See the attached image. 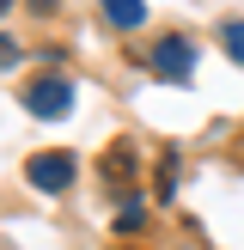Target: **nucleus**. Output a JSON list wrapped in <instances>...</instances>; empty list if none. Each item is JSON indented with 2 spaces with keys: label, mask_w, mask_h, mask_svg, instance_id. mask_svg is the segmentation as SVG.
<instances>
[{
  "label": "nucleus",
  "mask_w": 244,
  "mask_h": 250,
  "mask_svg": "<svg viewBox=\"0 0 244 250\" xmlns=\"http://www.w3.org/2000/svg\"><path fill=\"white\" fill-rule=\"evenodd\" d=\"M24 110L43 116V122H61L73 110V80H55V73H49V80H31L24 85Z\"/></svg>",
  "instance_id": "f257e3e1"
},
{
  "label": "nucleus",
  "mask_w": 244,
  "mask_h": 250,
  "mask_svg": "<svg viewBox=\"0 0 244 250\" xmlns=\"http://www.w3.org/2000/svg\"><path fill=\"white\" fill-rule=\"evenodd\" d=\"M12 61H19V43H12V37H0V67H12Z\"/></svg>",
  "instance_id": "0eeeda50"
},
{
  "label": "nucleus",
  "mask_w": 244,
  "mask_h": 250,
  "mask_svg": "<svg viewBox=\"0 0 244 250\" xmlns=\"http://www.w3.org/2000/svg\"><path fill=\"white\" fill-rule=\"evenodd\" d=\"M6 6H12V0H0V12H6Z\"/></svg>",
  "instance_id": "6e6552de"
},
{
  "label": "nucleus",
  "mask_w": 244,
  "mask_h": 250,
  "mask_svg": "<svg viewBox=\"0 0 244 250\" xmlns=\"http://www.w3.org/2000/svg\"><path fill=\"white\" fill-rule=\"evenodd\" d=\"M189 67H195V49L183 37H165L153 49V73H165V80H189Z\"/></svg>",
  "instance_id": "7ed1b4c3"
},
{
  "label": "nucleus",
  "mask_w": 244,
  "mask_h": 250,
  "mask_svg": "<svg viewBox=\"0 0 244 250\" xmlns=\"http://www.w3.org/2000/svg\"><path fill=\"white\" fill-rule=\"evenodd\" d=\"M141 220H146V208H141V202H122V208H116V232H134Z\"/></svg>",
  "instance_id": "423d86ee"
},
{
  "label": "nucleus",
  "mask_w": 244,
  "mask_h": 250,
  "mask_svg": "<svg viewBox=\"0 0 244 250\" xmlns=\"http://www.w3.org/2000/svg\"><path fill=\"white\" fill-rule=\"evenodd\" d=\"M220 43H226V55L244 67V19H232V24H220Z\"/></svg>",
  "instance_id": "39448f33"
},
{
  "label": "nucleus",
  "mask_w": 244,
  "mask_h": 250,
  "mask_svg": "<svg viewBox=\"0 0 244 250\" xmlns=\"http://www.w3.org/2000/svg\"><path fill=\"white\" fill-rule=\"evenodd\" d=\"M24 177H31V189H43V195L73 189V153H37L31 165H24Z\"/></svg>",
  "instance_id": "f03ea898"
},
{
  "label": "nucleus",
  "mask_w": 244,
  "mask_h": 250,
  "mask_svg": "<svg viewBox=\"0 0 244 250\" xmlns=\"http://www.w3.org/2000/svg\"><path fill=\"white\" fill-rule=\"evenodd\" d=\"M104 19L128 31V24H141V19H146V6H141V0H104Z\"/></svg>",
  "instance_id": "20e7f679"
}]
</instances>
